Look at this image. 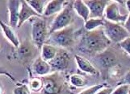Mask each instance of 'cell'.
Segmentation results:
<instances>
[{
	"instance_id": "6da1fadb",
	"label": "cell",
	"mask_w": 130,
	"mask_h": 94,
	"mask_svg": "<svg viewBox=\"0 0 130 94\" xmlns=\"http://www.w3.org/2000/svg\"><path fill=\"white\" fill-rule=\"evenodd\" d=\"M111 41L107 37L104 28L86 31L82 37L79 49L89 54H100L110 46Z\"/></svg>"
},
{
	"instance_id": "7a4b0ae2",
	"label": "cell",
	"mask_w": 130,
	"mask_h": 94,
	"mask_svg": "<svg viewBox=\"0 0 130 94\" xmlns=\"http://www.w3.org/2000/svg\"><path fill=\"white\" fill-rule=\"evenodd\" d=\"M74 28L73 27L69 26L62 30L51 33L48 36V43H47L61 48H68L74 43Z\"/></svg>"
},
{
	"instance_id": "3957f363",
	"label": "cell",
	"mask_w": 130,
	"mask_h": 94,
	"mask_svg": "<svg viewBox=\"0 0 130 94\" xmlns=\"http://www.w3.org/2000/svg\"><path fill=\"white\" fill-rule=\"evenodd\" d=\"M49 31H48L46 22L40 17H34L32 24V39L36 46L42 47L44 42L48 40Z\"/></svg>"
},
{
	"instance_id": "277c9868",
	"label": "cell",
	"mask_w": 130,
	"mask_h": 94,
	"mask_svg": "<svg viewBox=\"0 0 130 94\" xmlns=\"http://www.w3.org/2000/svg\"><path fill=\"white\" fill-rule=\"evenodd\" d=\"M103 28L111 42L120 43L129 36V32L124 26L120 24L112 23L107 19H104Z\"/></svg>"
},
{
	"instance_id": "5b68a950",
	"label": "cell",
	"mask_w": 130,
	"mask_h": 94,
	"mask_svg": "<svg viewBox=\"0 0 130 94\" xmlns=\"http://www.w3.org/2000/svg\"><path fill=\"white\" fill-rule=\"evenodd\" d=\"M73 10V4H68L60 13H58L52 23L51 28L49 29V35L54 31L62 30L70 26L74 18Z\"/></svg>"
},
{
	"instance_id": "8992f818",
	"label": "cell",
	"mask_w": 130,
	"mask_h": 94,
	"mask_svg": "<svg viewBox=\"0 0 130 94\" xmlns=\"http://www.w3.org/2000/svg\"><path fill=\"white\" fill-rule=\"evenodd\" d=\"M42 94H60L64 87L63 79L58 73L48 74L42 77Z\"/></svg>"
},
{
	"instance_id": "52a82bcc",
	"label": "cell",
	"mask_w": 130,
	"mask_h": 94,
	"mask_svg": "<svg viewBox=\"0 0 130 94\" xmlns=\"http://www.w3.org/2000/svg\"><path fill=\"white\" fill-rule=\"evenodd\" d=\"M70 60L71 58L69 52L63 48H59L56 56L48 63L51 66L52 70L57 72H61V71H65L66 69L69 68Z\"/></svg>"
},
{
	"instance_id": "ba28073f",
	"label": "cell",
	"mask_w": 130,
	"mask_h": 94,
	"mask_svg": "<svg viewBox=\"0 0 130 94\" xmlns=\"http://www.w3.org/2000/svg\"><path fill=\"white\" fill-rule=\"evenodd\" d=\"M105 18L107 20L116 24H124L128 19V15H122L120 13L117 2L111 1L105 9Z\"/></svg>"
},
{
	"instance_id": "9c48e42d",
	"label": "cell",
	"mask_w": 130,
	"mask_h": 94,
	"mask_svg": "<svg viewBox=\"0 0 130 94\" xmlns=\"http://www.w3.org/2000/svg\"><path fill=\"white\" fill-rule=\"evenodd\" d=\"M111 1L107 0H85V4L90 10V18L103 19L105 9Z\"/></svg>"
},
{
	"instance_id": "30bf717a",
	"label": "cell",
	"mask_w": 130,
	"mask_h": 94,
	"mask_svg": "<svg viewBox=\"0 0 130 94\" xmlns=\"http://www.w3.org/2000/svg\"><path fill=\"white\" fill-rule=\"evenodd\" d=\"M7 8L9 11V24L12 28L18 27L20 14L21 1L20 0H9L7 1Z\"/></svg>"
},
{
	"instance_id": "8fae6325",
	"label": "cell",
	"mask_w": 130,
	"mask_h": 94,
	"mask_svg": "<svg viewBox=\"0 0 130 94\" xmlns=\"http://www.w3.org/2000/svg\"><path fill=\"white\" fill-rule=\"evenodd\" d=\"M32 72L37 77H45L50 74L52 68L48 62L44 60L41 57H37L32 64Z\"/></svg>"
},
{
	"instance_id": "7c38bea8",
	"label": "cell",
	"mask_w": 130,
	"mask_h": 94,
	"mask_svg": "<svg viewBox=\"0 0 130 94\" xmlns=\"http://www.w3.org/2000/svg\"><path fill=\"white\" fill-rule=\"evenodd\" d=\"M37 12L34 11V9L31 7L27 1L21 0V8H20V14L19 18V24H18L17 28L20 27L24 24L25 21L29 19L32 17H40Z\"/></svg>"
},
{
	"instance_id": "4fadbf2b",
	"label": "cell",
	"mask_w": 130,
	"mask_h": 94,
	"mask_svg": "<svg viewBox=\"0 0 130 94\" xmlns=\"http://www.w3.org/2000/svg\"><path fill=\"white\" fill-rule=\"evenodd\" d=\"M37 53L35 48V44L28 41H25L21 43L20 47L18 48V56L20 57V60H28L33 57Z\"/></svg>"
},
{
	"instance_id": "5bb4252c",
	"label": "cell",
	"mask_w": 130,
	"mask_h": 94,
	"mask_svg": "<svg viewBox=\"0 0 130 94\" xmlns=\"http://www.w3.org/2000/svg\"><path fill=\"white\" fill-rule=\"evenodd\" d=\"M74 59H75L76 64H77L78 68L81 71L84 72V73L91 74V75L98 74V71L96 70V68L91 64V62L86 59V58L80 56L78 55H75Z\"/></svg>"
},
{
	"instance_id": "9a60e30c",
	"label": "cell",
	"mask_w": 130,
	"mask_h": 94,
	"mask_svg": "<svg viewBox=\"0 0 130 94\" xmlns=\"http://www.w3.org/2000/svg\"><path fill=\"white\" fill-rule=\"evenodd\" d=\"M66 2L65 0H52L49 1L45 7L43 16H51L60 13L64 8V3Z\"/></svg>"
},
{
	"instance_id": "2e32d148",
	"label": "cell",
	"mask_w": 130,
	"mask_h": 94,
	"mask_svg": "<svg viewBox=\"0 0 130 94\" xmlns=\"http://www.w3.org/2000/svg\"><path fill=\"white\" fill-rule=\"evenodd\" d=\"M0 26H1L4 35H5V37L13 44V45H14V47H15L17 48H19L20 45V40L18 39L15 32L14 31V30H13L11 27L10 25L6 24L5 23H3V21H1V23H0Z\"/></svg>"
},
{
	"instance_id": "e0dca14e",
	"label": "cell",
	"mask_w": 130,
	"mask_h": 94,
	"mask_svg": "<svg viewBox=\"0 0 130 94\" xmlns=\"http://www.w3.org/2000/svg\"><path fill=\"white\" fill-rule=\"evenodd\" d=\"M73 8L76 13L82 18V19L87 22L90 19V10L88 7L85 4L84 1L82 0H76L73 2Z\"/></svg>"
},
{
	"instance_id": "ac0fdd59",
	"label": "cell",
	"mask_w": 130,
	"mask_h": 94,
	"mask_svg": "<svg viewBox=\"0 0 130 94\" xmlns=\"http://www.w3.org/2000/svg\"><path fill=\"white\" fill-rule=\"evenodd\" d=\"M58 49L56 46H53L49 43H44L41 47V57L46 62H50L54 58L57 53Z\"/></svg>"
},
{
	"instance_id": "d6986e66",
	"label": "cell",
	"mask_w": 130,
	"mask_h": 94,
	"mask_svg": "<svg viewBox=\"0 0 130 94\" xmlns=\"http://www.w3.org/2000/svg\"><path fill=\"white\" fill-rule=\"evenodd\" d=\"M27 2L39 15L41 16L44 15V10H45V7L49 1H47V0H28Z\"/></svg>"
},
{
	"instance_id": "ffe728a7",
	"label": "cell",
	"mask_w": 130,
	"mask_h": 94,
	"mask_svg": "<svg viewBox=\"0 0 130 94\" xmlns=\"http://www.w3.org/2000/svg\"><path fill=\"white\" fill-rule=\"evenodd\" d=\"M104 19H99V18H90V19L85 22L84 28L87 31H94L104 26Z\"/></svg>"
},
{
	"instance_id": "44dd1931",
	"label": "cell",
	"mask_w": 130,
	"mask_h": 94,
	"mask_svg": "<svg viewBox=\"0 0 130 94\" xmlns=\"http://www.w3.org/2000/svg\"><path fill=\"white\" fill-rule=\"evenodd\" d=\"M99 56H100V60L104 66H111L116 62L114 55L110 52L104 51V52L100 53Z\"/></svg>"
},
{
	"instance_id": "7402d4cb",
	"label": "cell",
	"mask_w": 130,
	"mask_h": 94,
	"mask_svg": "<svg viewBox=\"0 0 130 94\" xmlns=\"http://www.w3.org/2000/svg\"><path fill=\"white\" fill-rule=\"evenodd\" d=\"M70 83L72 84V85L74 87H83L87 84V79H85V77H82L81 75L78 74H74L72 76H70Z\"/></svg>"
},
{
	"instance_id": "603a6c76",
	"label": "cell",
	"mask_w": 130,
	"mask_h": 94,
	"mask_svg": "<svg viewBox=\"0 0 130 94\" xmlns=\"http://www.w3.org/2000/svg\"><path fill=\"white\" fill-rule=\"evenodd\" d=\"M29 86L31 90L33 92H39L42 90L43 88V80L41 77H33L30 80Z\"/></svg>"
},
{
	"instance_id": "cb8c5ba5",
	"label": "cell",
	"mask_w": 130,
	"mask_h": 94,
	"mask_svg": "<svg viewBox=\"0 0 130 94\" xmlns=\"http://www.w3.org/2000/svg\"><path fill=\"white\" fill-rule=\"evenodd\" d=\"M13 94H31V92L29 87L27 84H20L14 88Z\"/></svg>"
},
{
	"instance_id": "d4e9b609",
	"label": "cell",
	"mask_w": 130,
	"mask_h": 94,
	"mask_svg": "<svg viewBox=\"0 0 130 94\" xmlns=\"http://www.w3.org/2000/svg\"><path fill=\"white\" fill-rule=\"evenodd\" d=\"M104 87V84H97V85H94V86H91L87 89H85V90L82 91L78 94H96V92L99 90H100V89Z\"/></svg>"
},
{
	"instance_id": "484cf974",
	"label": "cell",
	"mask_w": 130,
	"mask_h": 94,
	"mask_svg": "<svg viewBox=\"0 0 130 94\" xmlns=\"http://www.w3.org/2000/svg\"><path fill=\"white\" fill-rule=\"evenodd\" d=\"M129 92V85L128 84H122L116 88L112 91L111 94H128Z\"/></svg>"
},
{
	"instance_id": "4316f807",
	"label": "cell",
	"mask_w": 130,
	"mask_h": 94,
	"mask_svg": "<svg viewBox=\"0 0 130 94\" xmlns=\"http://www.w3.org/2000/svg\"><path fill=\"white\" fill-rule=\"evenodd\" d=\"M120 46L122 49L126 52L128 55H130V36L126 38L121 43H120Z\"/></svg>"
},
{
	"instance_id": "83f0119b",
	"label": "cell",
	"mask_w": 130,
	"mask_h": 94,
	"mask_svg": "<svg viewBox=\"0 0 130 94\" xmlns=\"http://www.w3.org/2000/svg\"><path fill=\"white\" fill-rule=\"evenodd\" d=\"M113 89L111 88H103L100 90H99L96 94H111Z\"/></svg>"
},
{
	"instance_id": "f1b7e54d",
	"label": "cell",
	"mask_w": 130,
	"mask_h": 94,
	"mask_svg": "<svg viewBox=\"0 0 130 94\" xmlns=\"http://www.w3.org/2000/svg\"><path fill=\"white\" fill-rule=\"evenodd\" d=\"M124 82L125 83L124 84L130 85V70L125 74V77H124Z\"/></svg>"
},
{
	"instance_id": "f546056e",
	"label": "cell",
	"mask_w": 130,
	"mask_h": 94,
	"mask_svg": "<svg viewBox=\"0 0 130 94\" xmlns=\"http://www.w3.org/2000/svg\"><path fill=\"white\" fill-rule=\"evenodd\" d=\"M124 28H126V30L130 33V13H129V15H128V19L126 22L124 23Z\"/></svg>"
},
{
	"instance_id": "4dcf8cb0",
	"label": "cell",
	"mask_w": 130,
	"mask_h": 94,
	"mask_svg": "<svg viewBox=\"0 0 130 94\" xmlns=\"http://www.w3.org/2000/svg\"><path fill=\"white\" fill-rule=\"evenodd\" d=\"M125 4H126V7L128 9V11L130 12V0H128V1L125 2Z\"/></svg>"
},
{
	"instance_id": "1f68e13d",
	"label": "cell",
	"mask_w": 130,
	"mask_h": 94,
	"mask_svg": "<svg viewBox=\"0 0 130 94\" xmlns=\"http://www.w3.org/2000/svg\"><path fill=\"white\" fill-rule=\"evenodd\" d=\"M128 94H130V89H129V92H128Z\"/></svg>"
}]
</instances>
